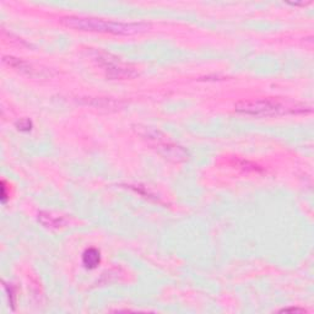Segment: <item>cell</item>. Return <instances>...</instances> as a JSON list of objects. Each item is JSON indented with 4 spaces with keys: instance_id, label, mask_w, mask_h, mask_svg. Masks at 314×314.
Segmentation results:
<instances>
[{
    "instance_id": "cell-7",
    "label": "cell",
    "mask_w": 314,
    "mask_h": 314,
    "mask_svg": "<svg viewBox=\"0 0 314 314\" xmlns=\"http://www.w3.org/2000/svg\"><path fill=\"white\" fill-rule=\"evenodd\" d=\"M82 263L87 269H95L101 263V254L95 248H90L82 255Z\"/></svg>"
},
{
    "instance_id": "cell-8",
    "label": "cell",
    "mask_w": 314,
    "mask_h": 314,
    "mask_svg": "<svg viewBox=\"0 0 314 314\" xmlns=\"http://www.w3.org/2000/svg\"><path fill=\"white\" fill-rule=\"evenodd\" d=\"M16 125H17V129L21 130V132H28V130H31V128H32V123H31L28 119L20 120V122H17Z\"/></svg>"
},
{
    "instance_id": "cell-2",
    "label": "cell",
    "mask_w": 314,
    "mask_h": 314,
    "mask_svg": "<svg viewBox=\"0 0 314 314\" xmlns=\"http://www.w3.org/2000/svg\"><path fill=\"white\" fill-rule=\"evenodd\" d=\"M60 22L69 28L78 31H90V32L111 33V35H135L143 32L149 27L143 22H118V21H106L93 17L67 16L63 17Z\"/></svg>"
},
{
    "instance_id": "cell-3",
    "label": "cell",
    "mask_w": 314,
    "mask_h": 314,
    "mask_svg": "<svg viewBox=\"0 0 314 314\" xmlns=\"http://www.w3.org/2000/svg\"><path fill=\"white\" fill-rule=\"evenodd\" d=\"M145 134H143V137H145L153 144L154 148L156 150H158L159 154H162L166 158L173 159V161H185L188 158V154L183 150L180 146L176 145L174 143H172L168 138L164 134H162L158 130H150L148 128H145Z\"/></svg>"
},
{
    "instance_id": "cell-1",
    "label": "cell",
    "mask_w": 314,
    "mask_h": 314,
    "mask_svg": "<svg viewBox=\"0 0 314 314\" xmlns=\"http://www.w3.org/2000/svg\"><path fill=\"white\" fill-rule=\"evenodd\" d=\"M236 112L253 117H277L285 114H303L311 112V107L291 101H281L275 98L245 99L235 106Z\"/></svg>"
},
{
    "instance_id": "cell-4",
    "label": "cell",
    "mask_w": 314,
    "mask_h": 314,
    "mask_svg": "<svg viewBox=\"0 0 314 314\" xmlns=\"http://www.w3.org/2000/svg\"><path fill=\"white\" fill-rule=\"evenodd\" d=\"M97 60L106 72L107 78L112 80H125V78H132L138 75L134 68L130 67L129 64H125L124 62L112 54L99 53Z\"/></svg>"
},
{
    "instance_id": "cell-5",
    "label": "cell",
    "mask_w": 314,
    "mask_h": 314,
    "mask_svg": "<svg viewBox=\"0 0 314 314\" xmlns=\"http://www.w3.org/2000/svg\"><path fill=\"white\" fill-rule=\"evenodd\" d=\"M38 220L42 225H44L46 227H51V229H59V227L64 226L65 224L64 219L53 216L52 214L46 213V211H41L38 214Z\"/></svg>"
},
{
    "instance_id": "cell-6",
    "label": "cell",
    "mask_w": 314,
    "mask_h": 314,
    "mask_svg": "<svg viewBox=\"0 0 314 314\" xmlns=\"http://www.w3.org/2000/svg\"><path fill=\"white\" fill-rule=\"evenodd\" d=\"M4 62L6 63V64H9L10 67L15 68V69L20 70L21 73H25V74L27 75H35L36 73V70L33 69L28 63L23 62V60H21L19 58H15V57H4Z\"/></svg>"
},
{
    "instance_id": "cell-9",
    "label": "cell",
    "mask_w": 314,
    "mask_h": 314,
    "mask_svg": "<svg viewBox=\"0 0 314 314\" xmlns=\"http://www.w3.org/2000/svg\"><path fill=\"white\" fill-rule=\"evenodd\" d=\"M280 312H305V310L302 308H284Z\"/></svg>"
}]
</instances>
